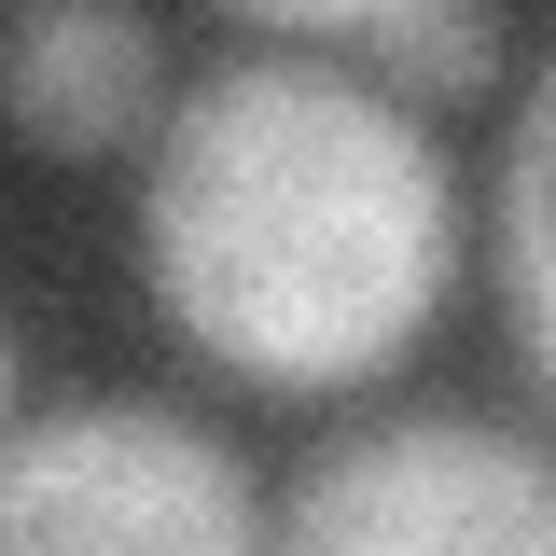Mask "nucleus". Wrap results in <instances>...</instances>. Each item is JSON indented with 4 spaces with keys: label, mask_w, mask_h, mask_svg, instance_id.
<instances>
[{
    "label": "nucleus",
    "mask_w": 556,
    "mask_h": 556,
    "mask_svg": "<svg viewBox=\"0 0 556 556\" xmlns=\"http://www.w3.org/2000/svg\"><path fill=\"white\" fill-rule=\"evenodd\" d=\"M459 278V181L376 70L223 28L139 153V292L251 390L390 376Z\"/></svg>",
    "instance_id": "1"
},
{
    "label": "nucleus",
    "mask_w": 556,
    "mask_h": 556,
    "mask_svg": "<svg viewBox=\"0 0 556 556\" xmlns=\"http://www.w3.org/2000/svg\"><path fill=\"white\" fill-rule=\"evenodd\" d=\"M251 459L181 404H56L14 417L0 556H265Z\"/></svg>",
    "instance_id": "2"
},
{
    "label": "nucleus",
    "mask_w": 556,
    "mask_h": 556,
    "mask_svg": "<svg viewBox=\"0 0 556 556\" xmlns=\"http://www.w3.org/2000/svg\"><path fill=\"white\" fill-rule=\"evenodd\" d=\"M265 556H556V459L501 417H376L292 473Z\"/></svg>",
    "instance_id": "3"
},
{
    "label": "nucleus",
    "mask_w": 556,
    "mask_h": 556,
    "mask_svg": "<svg viewBox=\"0 0 556 556\" xmlns=\"http://www.w3.org/2000/svg\"><path fill=\"white\" fill-rule=\"evenodd\" d=\"M0 98H14V139L28 153H112L167 126V28L126 14V0H28L14 28H0Z\"/></svg>",
    "instance_id": "4"
},
{
    "label": "nucleus",
    "mask_w": 556,
    "mask_h": 556,
    "mask_svg": "<svg viewBox=\"0 0 556 556\" xmlns=\"http://www.w3.org/2000/svg\"><path fill=\"white\" fill-rule=\"evenodd\" d=\"M237 28L320 42V56L376 70L390 98H486L515 70V14H473V0H251Z\"/></svg>",
    "instance_id": "5"
},
{
    "label": "nucleus",
    "mask_w": 556,
    "mask_h": 556,
    "mask_svg": "<svg viewBox=\"0 0 556 556\" xmlns=\"http://www.w3.org/2000/svg\"><path fill=\"white\" fill-rule=\"evenodd\" d=\"M501 320H515V362L556 417V42L501 126Z\"/></svg>",
    "instance_id": "6"
}]
</instances>
